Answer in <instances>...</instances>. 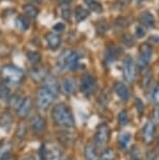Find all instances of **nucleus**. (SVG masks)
Returning <instances> with one entry per match:
<instances>
[{
    "mask_svg": "<svg viewBox=\"0 0 159 160\" xmlns=\"http://www.w3.org/2000/svg\"><path fill=\"white\" fill-rule=\"evenodd\" d=\"M43 87L46 89L52 91L55 94L58 95V93L60 91V84L57 80L56 77H53L52 74H48L45 77V78L43 80Z\"/></svg>",
    "mask_w": 159,
    "mask_h": 160,
    "instance_id": "obj_14",
    "label": "nucleus"
},
{
    "mask_svg": "<svg viewBox=\"0 0 159 160\" xmlns=\"http://www.w3.org/2000/svg\"><path fill=\"white\" fill-rule=\"evenodd\" d=\"M152 99L156 105H159V82L156 84L154 90L152 93Z\"/></svg>",
    "mask_w": 159,
    "mask_h": 160,
    "instance_id": "obj_38",
    "label": "nucleus"
},
{
    "mask_svg": "<svg viewBox=\"0 0 159 160\" xmlns=\"http://www.w3.org/2000/svg\"><path fill=\"white\" fill-rule=\"evenodd\" d=\"M153 115H154L155 122L159 123V105L157 106V107H155L154 111H153Z\"/></svg>",
    "mask_w": 159,
    "mask_h": 160,
    "instance_id": "obj_42",
    "label": "nucleus"
},
{
    "mask_svg": "<svg viewBox=\"0 0 159 160\" xmlns=\"http://www.w3.org/2000/svg\"><path fill=\"white\" fill-rule=\"evenodd\" d=\"M3 160H16V158H15L14 155H12V154H10V155H7Z\"/></svg>",
    "mask_w": 159,
    "mask_h": 160,
    "instance_id": "obj_44",
    "label": "nucleus"
},
{
    "mask_svg": "<svg viewBox=\"0 0 159 160\" xmlns=\"http://www.w3.org/2000/svg\"><path fill=\"white\" fill-rule=\"evenodd\" d=\"M10 90L5 85L3 84H0V99H5V101L7 102V99L10 98Z\"/></svg>",
    "mask_w": 159,
    "mask_h": 160,
    "instance_id": "obj_33",
    "label": "nucleus"
},
{
    "mask_svg": "<svg viewBox=\"0 0 159 160\" xmlns=\"http://www.w3.org/2000/svg\"><path fill=\"white\" fill-rule=\"evenodd\" d=\"M57 65L60 70H74L80 67V56L73 50L66 49L59 56Z\"/></svg>",
    "mask_w": 159,
    "mask_h": 160,
    "instance_id": "obj_2",
    "label": "nucleus"
},
{
    "mask_svg": "<svg viewBox=\"0 0 159 160\" xmlns=\"http://www.w3.org/2000/svg\"><path fill=\"white\" fill-rule=\"evenodd\" d=\"M61 8H62V18L64 20H69L71 16L69 5H61Z\"/></svg>",
    "mask_w": 159,
    "mask_h": 160,
    "instance_id": "obj_35",
    "label": "nucleus"
},
{
    "mask_svg": "<svg viewBox=\"0 0 159 160\" xmlns=\"http://www.w3.org/2000/svg\"><path fill=\"white\" fill-rule=\"evenodd\" d=\"M12 122V116L8 112L2 113V115L0 116V125L1 126H7L10 125Z\"/></svg>",
    "mask_w": 159,
    "mask_h": 160,
    "instance_id": "obj_34",
    "label": "nucleus"
},
{
    "mask_svg": "<svg viewBox=\"0 0 159 160\" xmlns=\"http://www.w3.org/2000/svg\"><path fill=\"white\" fill-rule=\"evenodd\" d=\"M84 155H85L86 160H100V155H98L94 143L87 144L84 150Z\"/></svg>",
    "mask_w": 159,
    "mask_h": 160,
    "instance_id": "obj_19",
    "label": "nucleus"
},
{
    "mask_svg": "<svg viewBox=\"0 0 159 160\" xmlns=\"http://www.w3.org/2000/svg\"><path fill=\"white\" fill-rule=\"evenodd\" d=\"M153 55L152 47L149 44L143 43L139 46V55H138V60H137V64H138L139 68H146L148 64L151 61Z\"/></svg>",
    "mask_w": 159,
    "mask_h": 160,
    "instance_id": "obj_9",
    "label": "nucleus"
},
{
    "mask_svg": "<svg viewBox=\"0 0 159 160\" xmlns=\"http://www.w3.org/2000/svg\"><path fill=\"white\" fill-rule=\"evenodd\" d=\"M45 39H46L47 45L52 50H56L60 47V45L62 43V39L60 37V35H58L57 32H48L46 36H45Z\"/></svg>",
    "mask_w": 159,
    "mask_h": 160,
    "instance_id": "obj_16",
    "label": "nucleus"
},
{
    "mask_svg": "<svg viewBox=\"0 0 159 160\" xmlns=\"http://www.w3.org/2000/svg\"><path fill=\"white\" fill-rule=\"evenodd\" d=\"M52 119L57 126L61 128L70 129L74 127V117L69 106H67L64 102H59L52 109Z\"/></svg>",
    "mask_w": 159,
    "mask_h": 160,
    "instance_id": "obj_1",
    "label": "nucleus"
},
{
    "mask_svg": "<svg viewBox=\"0 0 159 160\" xmlns=\"http://www.w3.org/2000/svg\"><path fill=\"white\" fill-rule=\"evenodd\" d=\"M156 133V126L153 120L148 119L142 129V139L146 144H150L154 141Z\"/></svg>",
    "mask_w": 159,
    "mask_h": 160,
    "instance_id": "obj_10",
    "label": "nucleus"
},
{
    "mask_svg": "<svg viewBox=\"0 0 159 160\" xmlns=\"http://www.w3.org/2000/svg\"><path fill=\"white\" fill-rule=\"evenodd\" d=\"M131 139H132V135L131 133L129 132H122L119 134L118 136V147L119 149L125 151L127 150L129 146L131 143Z\"/></svg>",
    "mask_w": 159,
    "mask_h": 160,
    "instance_id": "obj_20",
    "label": "nucleus"
},
{
    "mask_svg": "<svg viewBox=\"0 0 159 160\" xmlns=\"http://www.w3.org/2000/svg\"><path fill=\"white\" fill-rule=\"evenodd\" d=\"M43 160H62L61 149L53 142H47L42 146Z\"/></svg>",
    "mask_w": 159,
    "mask_h": 160,
    "instance_id": "obj_8",
    "label": "nucleus"
},
{
    "mask_svg": "<svg viewBox=\"0 0 159 160\" xmlns=\"http://www.w3.org/2000/svg\"><path fill=\"white\" fill-rule=\"evenodd\" d=\"M60 89H61V91L64 93L65 95L73 94L77 89L76 82H74V80L72 78H66L62 82L61 86H60Z\"/></svg>",
    "mask_w": 159,
    "mask_h": 160,
    "instance_id": "obj_15",
    "label": "nucleus"
},
{
    "mask_svg": "<svg viewBox=\"0 0 159 160\" xmlns=\"http://www.w3.org/2000/svg\"><path fill=\"white\" fill-rule=\"evenodd\" d=\"M1 78L4 84L8 85H18L24 78V72L19 67L15 65H5L0 71Z\"/></svg>",
    "mask_w": 159,
    "mask_h": 160,
    "instance_id": "obj_3",
    "label": "nucleus"
},
{
    "mask_svg": "<svg viewBox=\"0 0 159 160\" xmlns=\"http://www.w3.org/2000/svg\"><path fill=\"white\" fill-rule=\"evenodd\" d=\"M138 21L145 28H153L155 25V18L150 12H142L139 15Z\"/></svg>",
    "mask_w": 159,
    "mask_h": 160,
    "instance_id": "obj_18",
    "label": "nucleus"
},
{
    "mask_svg": "<svg viewBox=\"0 0 159 160\" xmlns=\"http://www.w3.org/2000/svg\"><path fill=\"white\" fill-rule=\"evenodd\" d=\"M117 120H118V125L122 127H125L128 125L129 122V114L127 110H122L121 112L118 113L117 116Z\"/></svg>",
    "mask_w": 159,
    "mask_h": 160,
    "instance_id": "obj_29",
    "label": "nucleus"
},
{
    "mask_svg": "<svg viewBox=\"0 0 159 160\" xmlns=\"http://www.w3.org/2000/svg\"><path fill=\"white\" fill-rule=\"evenodd\" d=\"M23 160H36L35 158H34V157H26V158H24V159H23Z\"/></svg>",
    "mask_w": 159,
    "mask_h": 160,
    "instance_id": "obj_46",
    "label": "nucleus"
},
{
    "mask_svg": "<svg viewBox=\"0 0 159 160\" xmlns=\"http://www.w3.org/2000/svg\"><path fill=\"white\" fill-rule=\"evenodd\" d=\"M113 89H114V92L116 93V95L118 96L121 101L127 102L129 98H130V91H129V88L125 83L116 82L114 86H113Z\"/></svg>",
    "mask_w": 159,
    "mask_h": 160,
    "instance_id": "obj_13",
    "label": "nucleus"
},
{
    "mask_svg": "<svg viewBox=\"0 0 159 160\" xmlns=\"http://www.w3.org/2000/svg\"><path fill=\"white\" fill-rule=\"evenodd\" d=\"M131 19L129 17H118L115 20V25L118 28H126V26L130 25Z\"/></svg>",
    "mask_w": 159,
    "mask_h": 160,
    "instance_id": "obj_31",
    "label": "nucleus"
},
{
    "mask_svg": "<svg viewBox=\"0 0 159 160\" xmlns=\"http://www.w3.org/2000/svg\"><path fill=\"white\" fill-rule=\"evenodd\" d=\"M137 74V67L133 58L131 56H126L122 64V75L126 82L132 83Z\"/></svg>",
    "mask_w": 159,
    "mask_h": 160,
    "instance_id": "obj_7",
    "label": "nucleus"
},
{
    "mask_svg": "<svg viewBox=\"0 0 159 160\" xmlns=\"http://www.w3.org/2000/svg\"><path fill=\"white\" fill-rule=\"evenodd\" d=\"M46 73L43 71V68L41 67H38V66H36L35 68L32 69V78H34L35 81H43L45 77H46Z\"/></svg>",
    "mask_w": 159,
    "mask_h": 160,
    "instance_id": "obj_27",
    "label": "nucleus"
},
{
    "mask_svg": "<svg viewBox=\"0 0 159 160\" xmlns=\"http://www.w3.org/2000/svg\"><path fill=\"white\" fill-rule=\"evenodd\" d=\"M52 29H53L55 32H63V31L65 29V24H64V23H58V24H56V25L53 26Z\"/></svg>",
    "mask_w": 159,
    "mask_h": 160,
    "instance_id": "obj_41",
    "label": "nucleus"
},
{
    "mask_svg": "<svg viewBox=\"0 0 159 160\" xmlns=\"http://www.w3.org/2000/svg\"><path fill=\"white\" fill-rule=\"evenodd\" d=\"M32 109V101L29 96H25L24 99H23L22 104L20 105V107L16 110L17 115L20 117V118L24 119L26 117H28V115L31 114Z\"/></svg>",
    "mask_w": 159,
    "mask_h": 160,
    "instance_id": "obj_11",
    "label": "nucleus"
},
{
    "mask_svg": "<svg viewBox=\"0 0 159 160\" xmlns=\"http://www.w3.org/2000/svg\"><path fill=\"white\" fill-rule=\"evenodd\" d=\"M122 43L125 45H127V46H132V45L134 44V39L132 38L131 35L126 34L122 36Z\"/></svg>",
    "mask_w": 159,
    "mask_h": 160,
    "instance_id": "obj_39",
    "label": "nucleus"
},
{
    "mask_svg": "<svg viewBox=\"0 0 159 160\" xmlns=\"http://www.w3.org/2000/svg\"><path fill=\"white\" fill-rule=\"evenodd\" d=\"M29 125H31V129L36 134H40V133H43L46 129V120L43 116L35 115L31 118Z\"/></svg>",
    "mask_w": 159,
    "mask_h": 160,
    "instance_id": "obj_12",
    "label": "nucleus"
},
{
    "mask_svg": "<svg viewBox=\"0 0 159 160\" xmlns=\"http://www.w3.org/2000/svg\"><path fill=\"white\" fill-rule=\"evenodd\" d=\"M138 1H139V2H140V1H142V0H138Z\"/></svg>",
    "mask_w": 159,
    "mask_h": 160,
    "instance_id": "obj_49",
    "label": "nucleus"
},
{
    "mask_svg": "<svg viewBox=\"0 0 159 160\" xmlns=\"http://www.w3.org/2000/svg\"><path fill=\"white\" fill-rule=\"evenodd\" d=\"M23 99H24V98H23L22 95L18 94V93H15V94L10 96V98L7 99V102H8V105H10L11 108L17 110L18 108L20 107V105L22 104Z\"/></svg>",
    "mask_w": 159,
    "mask_h": 160,
    "instance_id": "obj_21",
    "label": "nucleus"
},
{
    "mask_svg": "<svg viewBox=\"0 0 159 160\" xmlns=\"http://www.w3.org/2000/svg\"><path fill=\"white\" fill-rule=\"evenodd\" d=\"M131 2V0H116L114 3V8L116 10H121L126 7H128V4Z\"/></svg>",
    "mask_w": 159,
    "mask_h": 160,
    "instance_id": "obj_37",
    "label": "nucleus"
},
{
    "mask_svg": "<svg viewBox=\"0 0 159 160\" xmlns=\"http://www.w3.org/2000/svg\"><path fill=\"white\" fill-rule=\"evenodd\" d=\"M63 160H72V159H70V158H65V159H63Z\"/></svg>",
    "mask_w": 159,
    "mask_h": 160,
    "instance_id": "obj_48",
    "label": "nucleus"
},
{
    "mask_svg": "<svg viewBox=\"0 0 159 160\" xmlns=\"http://www.w3.org/2000/svg\"><path fill=\"white\" fill-rule=\"evenodd\" d=\"M146 35V31L142 26H137L136 28V36L138 38H142Z\"/></svg>",
    "mask_w": 159,
    "mask_h": 160,
    "instance_id": "obj_40",
    "label": "nucleus"
},
{
    "mask_svg": "<svg viewBox=\"0 0 159 160\" xmlns=\"http://www.w3.org/2000/svg\"><path fill=\"white\" fill-rule=\"evenodd\" d=\"M152 78H153V74H152V71L151 70H148L143 74V78H142V87L145 89H147L148 87L150 86V84L152 83Z\"/></svg>",
    "mask_w": 159,
    "mask_h": 160,
    "instance_id": "obj_32",
    "label": "nucleus"
},
{
    "mask_svg": "<svg viewBox=\"0 0 159 160\" xmlns=\"http://www.w3.org/2000/svg\"><path fill=\"white\" fill-rule=\"evenodd\" d=\"M16 26L21 31H26L29 28V20L26 16H18L16 19Z\"/></svg>",
    "mask_w": 159,
    "mask_h": 160,
    "instance_id": "obj_23",
    "label": "nucleus"
},
{
    "mask_svg": "<svg viewBox=\"0 0 159 160\" xmlns=\"http://www.w3.org/2000/svg\"><path fill=\"white\" fill-rule=\"evenodd\" d=\"M110 139V128L107 123H100L94 133V144L97 148H103L109 142Z\"/></svg>",
    "mask_w": 159,
    "mask_h": 160,
    "instance_id": "obj_6",
    "label": "nucleus"
},
{
    "mask_svg": "<svg viewBox=\"0 0 159 160\" xmlns=\"http://www.w3.org/2000/svg\"><path fill=\"white\" fill-rule=\"evenodd\" d=\"M89 16V11L86 10L83 7H77L74 10V17H76L77 22H82L83 20H85L87 17Z\"/></svg>",
    "mask_w": 159,
    "mask_h": 160,
    "instance_id": "obj_22",
    "label": "nucleus"
},
{
    "mask_svg": "<svg viewBox=\"0 0 159 160\" xmlns=\"http://www.w3.org/2000/svg\"><path fill=\"white\" fill-rule=\"evenodd\" d=\"M29 1H32V2H34V3L36 4H39V3H41L43 0H29Z\"/></svg>",
    "mask_w": 159,
    "mask_h": 160,
    "instance_id": "obj_45",
    "label": "nucleus"
},
{
    "mask_svg": "<svg viewBox=\"0 0 159 160\" xmlns=\"http://www.w3.org/2000/svg\"><path fill=\"white\" fill-rule=\"evenodd\" d=\"M84 2L87 4L88 8L95 12V13H102L103 12V7H102V4L100 2H97V0H84Z\"/></svg>",
    "mask_w": 159,
    "mask_h": 160,
    "instance_id": "obj_26",
    "label": "nucleus"
},
{
    "mask_svg": "<svg viewBox=\"0 0 159 160\" xmlns=\"http://www.w3.org/2000/svg\"><path fill=\"white\" fill-rule=\"evenodd\" d=\"M26 57L29 60V62L32 63V64H38L41 61V55L38 51H28Z\"/></svg>",
    "mask_w": 159,
    "mask_h": 160,
    "instance_id": "obj_30",
    "label": "nucleus"
},
{
    "mask_svg": "<svg viewBox=\"0 0 159 160\" xmlns=\"http://www.w3.org/2000/svg\"><path fill=\"white\" fill-rule=\"evenodd\" d=\"M157 147H158V150H159V134H158V137H157Z\"/></svg>",
    "mask_w": 159,
    "mask_h": 160,
    "instance_id": "obj_47",
    "label": "nucleus"
},
{
    "mask_svg": "<svg viewBox=\"0 0 159 160\" xmlns=\"http://www.w3.org/2000/svg\"><path fill=\"white\" fill-rule=\"evenodd\" d=\"M116 159V153L113 149L107 148L103 150L100 154V160H115Z\"/></svg>",
    "mask_w": 159,
    "mask_h": 160,
    "instance_id": "obj_24",
    "label": "nucleus"
},
{
    "mask_svg": "<svg viewBox=\"0 0 159 160\" xmlns=\"http://www.w3.org/2000/svg\"><path fill=\"white\" fill-rule=\"evenodd\" d=\"M23 11H24V14H26L27 17L31 18H36L39 14V10L35 5H31V4H26L24 8H23Z\"/></svg>",
    "mask_w": 159,
    "mask_h": 160,
    "instance_id": "obj_28",
    "label": "nucleus"
},
{
    "mask_svg": "<svg viewBox=\"0 0 159 160\" xmlns=\"http://www.w3.org/2000/svg\"><path fill=\"white\" fill-rule=\"evenodd\" d=\"M107 22L105 20H101L98 21L97 25V31L98 34H104V32H107Z\"/></svg>",
    "mask_w": 159,
    "mask_h": 160,
    "instance_id": "obj_36",
    "label": "nucleus"
},
{
    "mask_svg": "<svg viewBox=\"0 0 159 160\" xmlns=\"http://www.w3.org/2000/svg\"><path fill=\"white\" fill-rule=\"evenodd\" d=\"M97 89V82L91 73H84L81 77L80 81V90L84 95L89 98L93 95Z\"/></svg>",
    "mask_w": 159,
    "mask_h": 160,
    "instance_id": "obj_4",
    "label": "nucleus"
},
{
    "mask_svg": "<svg viewBox=\"0 0 159 160\" xmlns=\"http://www.w3.org/2000/svg\"><path fill=\"white\" fill-rule=\"evenodd\" d=\"M119 55H121V49L115 45H111V46H108L106 49L105 60H106L108 64H111L112 62H114L118 59Z\"/></svg>",
    "mask_w": 159,
    "mask_h": 160,
    "instance_id": "obj_17",
    "label": "nucleus"
},
{
    "mask_svg": "<svg viewBox=\"0 0 159 160\" xmlns=\"http://www.w3.org/2000/svg\"><path fill=\"white\" fill-rule=\"evenodd\" d=\"M12 151V144L7 141L0 142V160H3L5 157L11 154Z\"/></svg>",
    "mask_w": 159,
    "mask_h": 160,
    "instance_id": "obj_25",
    "label": "nucleus"
},
{
    "mask_svg": "<svg viewBox=\"0 0 159 160\" xmlns=\"http://www.w3.org/2000/svg\"><path fill=\"white\" fill-rule=\"evenodd\" d=\"M57 94H55L52 91L44 88L39 89L37 93V105L41 110H47L48 108L53 104L55 99L57 98Z\"/></svg>",
    "mask_w": 159,
    "mask_h": 160,
    "instance_id": "obj_5",
    "label": "nucleus"
},
{
    "mask_svg": "<svg viewBox=\"0 0 159 160\" xmlns=\"http://www.w3.org/2000/svg\"><path fill=\"white\" fill-rule=\"evenodd\" d=\"M72 0H59L60 5H69Z\"/></svg>",
    "mask_w": 159,
    "mask_h": 160,
    "instance_id": "obj_43",
    "label": "nucleus"
}]
</instances>
